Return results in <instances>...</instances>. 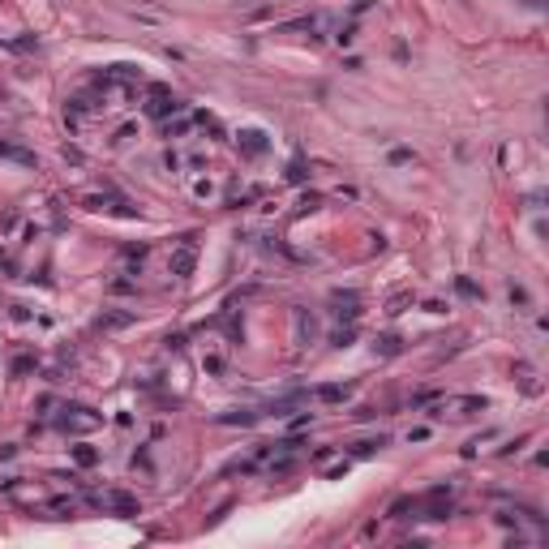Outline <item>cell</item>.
Wrapping results in <instances>:
<instances>
[{
  "label": "cell",
  "mask_w": 549,
  "mask_h": 549,
  "mask_svg": "<svg viewBox=\"0 0 549 549\" xmlns=\"http://www.w3.org/2000/svg\"><path fill=\"white\" fill-rule=\"evenodd\" d=\"M489 408V399L485 395H446L442 404L434 408V416H451V420H472V416H481Z\"/></svg>",
  "instance_id": "1"
},
{
  "label": "cell",
  "mask_w": 549,
  "mask_h": 549,
  "mask_svg": "<svg viewBox=\"0 0 549 549\" xmlns=\"http://www.w3.org/2000/svg\"><path fill=\"white\" fill-rule=\"evenodd\" d=\"M99 425H104V416L90 412V408H82V404H69L56 416V429H65V434H95Z\"/></svg>",
  "instance_id": "2"
},
{
  "label": "cell",
  "mask_w": 549,
  "mask_h": 549,
  "mask_svg": "<svg viewBox=\"0 0 549 549\" xmlns=\"http://www.w3.org/2000/svg\"><path fill=\"white\" fill-rule=\"evenodd\" d=\"M193 266H197V245H193V236H185L177 249H172L167 270L177 274V279H189V274H193Z\"/></svg>",
  "instance_id": "3"
},
{
  "label": "cell",
  "mask_w": 549,
  "mask_h": 549,
  "mask_svg": "<svg viewBox=\"0 0 549 549\" xmlns=\"http://www.w3.org/2000/svg\"><path fill=\"white\" fill-rule=\"evenodd\" d=\"M86 502H90V507H99V511H120V515H133V511H138V498H133V493H120V489L90 493Z\"/></svg>",
  "instance_id": "4"
},
{
  "label": "cell",
  "mask_w": 549,
  "mask_h": 549,
  "mask_svg": "<svg viewBox=\"0 0 549 549\" xmlns=\"http://www.w3.org/2000/svg\"><path fill=\"white\" fill-rule=\"evenodd\" d=\"M181 112V99L177 95H167L163 86H151V99H146V116H155V120H172Z\"/></svg>",
  "instance_id": "5"
},
{
  "label": "cell",
  "mask_w": 549,
  "mask_h": 549,
  "mask_svg": "<svg viewBox=\"0 0 549 549\" xmlns=\"http://www.w3.org/2000/svg\"><path fill=\"white\" fill-rule=\"evenodd\" d=\"M236 142H240L245 155H262L266 151V133L262 129H245V133H236Z\"/></svg>",
  "instance_id": "6"
},
{
  "label": "cell",
  "mask_w": 549,
  "mask_h": 549,
  "mask_svg": "<svg viewBox=\"0 0 549 549\" xmlns=\"http://www.w3.org/2000/svg\"><path fill=\"white\" fill-rule=\"evenodd\" d=\"M0 159H13V163H22V167H35V151H22V146H13V142H5V138H0Z\"/></svg>",
  "instance_id": "7"
},
{
  "label": "cell",
  "mask_w": 549,
  "mask_h": 549,
  "mask_svg": "<svg viewBox=\"0 0 549 549\" xmlns=\"http://www.w3.org/2000/svg\"><path fill=\"white\" fill-rule=\"evenodd\" d=\"M352 395V382H343V386H318L313 399H322V404H343V399Z\"/></svg>",
  "instance_id": "8"
},
{
  "label": "cell",
  "mask_w": 549,
  "mask_h": 549,
  "mask_svg": "<svg viewBox=\"0 0 549 549\" xmlns=\"http://www.w3.org/2000/svg\"><path fill=\"white\" fill-rule=\"evenodd\" d=\"M193 124H197V116H181V112H177V120H167V124H163V133H167V138H185Z\"/></svg>",
  "instance_id": "9"
},
{
  "label": "cell",
  "mask_w": 549,
  "mask_h": 549,
  "mask_svg": "<svg viewBox=\"0 0 549 549\" xmlns=\"http://www.w3.org/2000/svg\"><path fill=\"white\" fill-rule=\"evenodd\" d=\"M258 416H262V412H254V408H236V412H223L219 420H223V425H254Z\"/></svg>",
  "instance_id": "10"
},
{
  "label": "cell",
  "mask_w": 549,
  "mask_h": 549,
  "mask_svg": "<svg viewBox=\"0 0 549 549\" xmlns=\"http://www.w3.org/2000/svg\"><path fill=\"white\" fill-rule=\"evenodd\" d=\"M69 455H73V464H82V468H90V464L99 459V451H95V446H86V442H78Z\"/></svg>",
  "instance_id": "11"
},
{
  "label": "cell",
  "mask_w": 549,
  "mask_h": 549,
  "mask_svg": "<svg viewBox=\"0 0 549 549\" xmlns=\"http://www.w3.org/2000/svg\"><path fill=\"white\" fill-rule=\"evenodd\" d=\"M382 446H386V438H365V442H352V455H373Z\"/></svg>",
  "instance_id": "12"
},
{
  "label": "cell",
  "mask_w": 549,
  "mask_h": 549,
  "mask_svg": "<svg viewBox=\"0 0 549 549\" xmlns=\"http://www.w3.org/2000/svg\"><path fill=\"white\" fill-rule=\"evenodd\" d=\"M193 193H197V197H215V193H219V189H215V185H211V181H197V185H193Z\"/></svg>",
  "instance_id": "13"
},
{
  "label": "cell",
  "mask_w": 549,
  "mask_h": 549,
  "mask_svg": "<svg viewBox=\"0 0 549 549\" xmlns=\"http://www.w3.org/2000/svg\"><path fill=\"white\" fill-rule=\"evenodd\" d=\"M335 39H339V43H352V39H357V26H339Z\"/></svg>",
  "instance_id": "14"
}]
</instances>
